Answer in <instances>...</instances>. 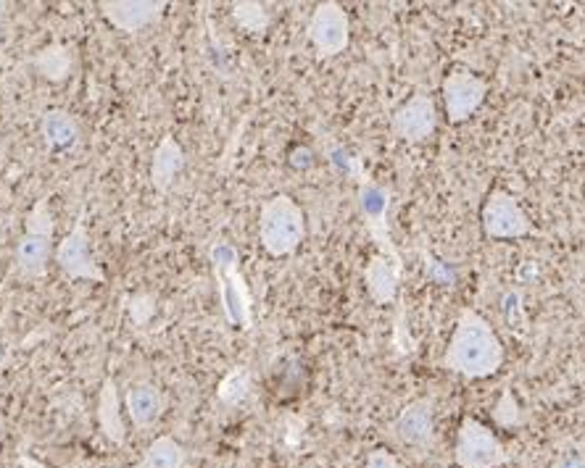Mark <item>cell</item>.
<instances>
[{
	"label": "cell",
	"mask_w": 585,
	"mask_h": 468,
	"mask_svg": "<svg viewBox=\"0 0 585 468\" xmlns=\"http://www.w3.org/2000/svg\"><path fill=\"white\" fill-rule=\"evenodd\" d=\"M50 258V239L35 237V234H24L16 245V269L19 274L27 280H40L48 271Z\"/></svg>",
	"instance_id": "cell-16"
},
{
	"label": "cell",
	"mask_w": 585,
	"mask_h": 468,
	"mask_svg": "<svg viewBox=\"0 0 585 468\" xmlns=\"http://www.w3.org/2000/svg\"><path fill=\"white\" fill-rule=\"evenodd\" d=\"M248 390H251V371L245 369V366H235V369L222 379V384H219L217 397L224 403V406H237V403L245 401Z\"/></svg>",
	"instance_id": "cell-20"
},
{
	"label": "cell",
	"mask_w": 585,
	"mask_h": 468,
	"mask_svg": "<svg viewBox=\"0 0 585 468\" xmlns=\"http://www.w3.org/2000/svg\"><path fill=\"white\" fill-rule=\"evenodd\" d=\"M214 266H217L219 271V290H222V300L224 308H228V316L232 324H241L248 329V293H245L241 274H237L235 269V250L230 248V245H217V248L211 250Z\"/></svg>",
	"instance_id": "cell-9"
},
{
	"label": "cell",
	"mask_w": 585,
	"mask_h": 468,
	"mask_svg": "<svg viewBox=\"0 0 585 468\" xmlns=\"http://www.w3.org/2000/svg\"><path fill=\"white\" fill-rule=\"evenodd\" d=\"M232 16H235L237 27L251 32V35H261V32H267L269 22H272L267 5L261 3H235L232 5Z\"/></svg>",
	"instance_id": "cell-21"
},
{
	"label": "cell",
	"mask_w": 585,
	"mask_h": 468,
	"mask_svg": "<svg viewBox=\"0 0 585 468\" xmlns=\"http://www.w3.org/2000/svg\"><path fill=\"white\" fill-rule=\"evenodd\" d=\"M399 256H375L373 261L367 263V269H364V284H367V293L377 306H388V303L395 300V293H399Z\"/></svg>",
	"instance_id": "cell-12"
},
{
	"label": "cell",
	"mask_w": 585,
	"mask_h": 468,
	"mask_svg": "<svg viewBox=\"0 0 585 468\" xmlns=\"http://www.w3.org/2000/svg\"><path fill=\"white\" fill-rule=\"evenodd\" d=\"M24 234H35V237L53 239V217H50L48 198H40L33 206V211L24 219Z\"/></svg>",
	"instance_id": "cell-22"
},
{
	"label": "cell",
	"mask_w": 585,
	"mask_h": 468,
	"mask_svg": "<svg viewBox=\"0 0 585 468\" xmlns=\"http://www.w3.org/2000/svg\"><path fill=\"white\" fill-rule=\"evenodd\" d=\"M436 126H438L436 103H432L430 95H425V93H414L412 98H409L406 103L393 113V119H390V130H393V135L409 145H419V143L430 140Z\"/></svg>",
	"instance_id": "cell-7"
},
{
	"label": "cell",
	"mask_w": 585,
	"mask_h": 468,
	"mask_svg": "<svg viewBox=\"0 0 585 468\" xmlns=\"http://www.w3.org/2000/svg\"><path fill=\"white\" fill-rule=\"evenodd\" d=\"M480 221L483 234L488 239H522L536 232V226H533L525 208L517 204V198L501 187L490 189L486 206H483Z\"/></svg>",
	"instance_id": "cell-4"
},
{
	"label": "cell",
	"mask_w": 585,
	"mask_h": 468,
	"mask_svg": "<svg viewBox=\"0 0 585 468\" xmlns=\"http://www.w3.org/2000/svg\"><path fill=\"white\" fill-rule=\"evenodd\" d=\"M161 0H114V3H100V14L106 22L114 24L122 32H141L156 16L163 14Z\"/></svg>",
	"instance_id": "cell-11"
},
{
	"label": "cell",
	"mask_w": 585,
	"mask_h": 468,
	"mask_svg": "<svg viewBox=\"0 0 585 468\" xmlns=\"http://www.w3.org/2000/svg\"><path fill=\"white\" fill-rule=\"evenodd\" d=\"M185 150L182 145L174 140L172 135H167L156 148L154 161H150V185H154L159 193H167L172 187V182L178 180V174L185 169Z\"/></svg>",
	"instance_id": "cell-13"
},
{
	"label": "cell",
	"mask_w": 585,
	"mask_h": 468,
	"mask_svg": "<svg viewBox=\"0 0 585 468\" xmlns=\"http://www.w3.org/2000/svg\"><path fill=\"white\" fill-rule=\"evenodd\" d=\"M98 423H100V432H103V438L109 440L111 445H122L127 429H124V421H122V406H119V392H117L114 379H106L103 387H100Z\"/></svg>",
	"instance_id": "cell-15"
},
{
	"label": "cell",
	"mask_w": 585,
	"mask_h": 468,
	"mask_svg": "<svg viewBox=\"0 0 585 468\" xmlns=\"http://www.w3.org/2000/svg\"><path fill=\"white\" fill-rule=\"evenodd\" d=\"M393 438L404 442L409 447L427 451L436 442V408H432L430 397H419L395 416L393 421Z\"/></svg>",
	"instance_id": "cell-10"
},
{
	"label": "cell",
	"mask_w": 585,
	"mask_h": 468,
	"mask_svg": "<svg viewBox=\"0 0 585 468\" xmlns=\"http://www.w3.org/2000/svg\"><path fill=\"white\" fill-rule=\"evenodd\" d=\"M306 237V217L291 195H275L261 206L259 239L269 256H293Z\"/></svg>",
	"instance_id": "cell-2"
},
{
	"label": "cell",
	"mask_w": 585,
	"mask_h": 468,
	"mask_svg": "<svg viewBox=\"0 0 585 468\" xmlns=\"http://www.w3.org/2000/svg\"><path fill=\"white\" fill-rule=\"evenodd\" d=\"M187 460V451L172 438H159L148 445L143 455V468H182Z\"/></svg>",
	"instance_id": "cell-19"
},
{
	"label": "cell",
	"mask_w": 585,
	"mask_h": 468,
	"mask_svg": "<svg viewBox=\"0 0 585 468\" xmlns=\"http://www.w3.org/2000/svg\"><path fill=\"white\" fill-rule=\"evenodd\" d=\"M493 416H496V421L501 423V427H514V423L520 421V414H517V403H514V397H512V392H504V397H501V403H499V408L493 410Z\"/></svg>",
	"instance_id": "cell-23"
},
{
	"label": "cell",
	"mask_w": 585,
	"mask_h": 468,
	"mask_svg": "<svg viewBox=\"0 0 585 468\" xmlns=\"http://www.w3.org/2000/svg\"><path fill=\"white\" fill-rule=\"evenodd\" d=\"M488 98V82L467 69H454L443 79V106L446 119L451 124H464L480 111V106Z\"/></svg>",
	"instance_id": "cell-6"
},
{
	"label": "cell",
	"mask_w": 585,
	"mask_h": 468,
	"mask_svg": "<svg viewBox=\"0 0 585 468\" xmlns=\"http://www.w3.org/2000/svg\"><path fill=\"white\" fill-rule=\"evenodd\" d=\"M504 358V345L486 316L462 308L440 366L464 379H488L499 374Z\"/></svg>",
	"instance_id": "cell-1"
},
{
	"label": "cell",
	"mask_w": 585,
	"mask_h": 468,
	"mask_svg": "<svg viewBox=\"0 0 585 468\" xmlns=\"http://www.w3.org/2000/svg\"><path fill=\"white\" fill-rule=\"evenodd\" d=\"M124 408H127V416L135 427H150L161 416V392L154 384H137L124 395Z\"/></svg>",
	"instance_id": "cell-17"
},
{
	"label": "cell",
	"mask_w": 585,
	"mask_h": 468,
	"mask_svg": "<svg viewBox=\"0 0 585 468\" xmlns=\"http://www.w3.org/2000/svg\"><path fill=\"white\" fill-rule=\"evenodd\" d=\"M37 74L50 82H64L72 74V50L61 42H50L33 59Z\"/></svg>",
	"instance_id": "cell-18"
},
{
	"label": "cell",
	"mask_w": 585,
	"mask_h": 468,
	"mask_svg": "<svg viewBox=\"0 0 585 468\" xmlns=\"http://www.w3.org/2000/svg\"><path fill=\"white\" fill-rule=\"evenodd\" d=\"M454 460L459 468H501L512 460L507 445L486 423L464 416L456 432Z\"/></svg>",
	"instance_id": "cell-3"
},
{
	"label": "cell",
	"mask_w": 585,
	"mask_h": 468,
	"mask_svg": "<svg viewBox=\"0 0 585 468\" xmlns=\"http://www.w3.org/2000/svg\"><path fill=\"white\" fill-rule=\"evenodd\" d=\"M56 261H59L61 271L69 280H90V282H103V271L98 269V263L93 261L90 253V234L85 230V221L82 217L74 224V230L66 234L64 239L56 248Z\"/></svg>",
	"instance_id": "cell-8"
},
{
	"label": "cell",
	"mask_w": 585,
	"mask_h": 468,
	"mask_svg": "<svg viewBox=\"0 0 585 468\" xmlns=\"http://www.w3.org/2000/svg\"><path fill=\"white\" fill-rule=\"evenodd\" d=\"M364 468H406V466L401 464L393 453L386 451V447H377V451L367 455V464H364Z\"/></svg>",
	"instance_id": "cell-24"
},
{
	"label": "cell",
	"mask_w": 585,
	"mask_h": 468,
	"mask_svg": "<svg viewBox=\"0 0 585 468\" xmlns=\"http://www.w3.org/2000/svg\"><path fill=\"white\" fill-rule=\"evenodd\" d=\"M40 135L48 150H72L80 143V124L72 113L50 109L40 119Z\"/></svg>",
	"instance_id": "cell-14"
},
{
	"label": "cell",
	"mask_w": 585,
	"mask_h": 468,
	"mask_svg": "<svg viewBox=\"0 0 585 468\" xmlns=\"http://www.w3.org/2000/svg\"><path fill=\"white\" fill-rule=\"evenodd\" d=\"M309 40L319 59L341 56L351 42V19L341 3H319L309 19Z\"/></svg>",
	"instance_id": "cell-5"
}]
</instances>
